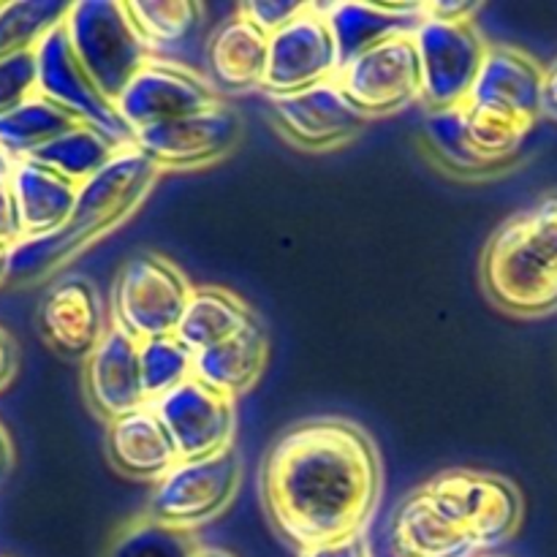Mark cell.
Wrapping results in <instances>:
<instances>
[{
  "label": "cell",
  "mask_w": 557,
  "mask_h": 557,
  "mask_svg": "<svg viewBox=\"0 0 557 557\" xmlns=\"http://www.w3.org/2000/svg\"><path fill=\"white\" fill-rule=\"evenodd\" d=\"M150 406L172 438L177 460L210 457L234 446L237 403L196 379H188Z\"/></svg>",
  "instance_id": "obj_14"
},
{
  "label": "cell",
  "mask_w": 557,
  "mask_h": 557,
  "mask_svg": "<svg viewBox=\"0 0 557 557\" xmlns=\"http://www.w3.org/2000/svg\"><path fill=\"white\" fill-rule=\"evenodd\" d=\"M422 493L451 525L476 544L482 557L509 544L525 517L520 487L498 473L455 468L422 484Z\"/></svg>",
  "instance_id": "obj_3"
},
{
  "label": "cell",
  "mask_w": 557,
  "mask_h": 557,
  "mask_svg": "<svg viewBox=\"0 0 557 557\" xmlns=\"http://www.w3.org/2000/svg\"><path fill=\"white\" fill-rule=\"evenodd\" d=\"M5 264H9V248L0 245V286L5 283Z\"/></svg>",
  "instance_id": "obj_43"
},
{
  "label": "cell",
  "mask_w": 557,
  "mask_h": 557,
  "mask_svg": "<svg viewBox=\"0 0 557 557\" xmlns=\"http://www.w3.org/2000/svg\"><path fill=\"white\" fill-rule=\"evenodd\" d=\"M103 449H107L109 466L136 482L152 484L177 462L172 438L150 403L107 422Z\"/></svg>",
  "instance_id": "obj_19"
},
{
  "label": "cell",
  "mask_w": 557,
  "mask_h": 557,
  "mask_svg": "<svg viewBox=\"0 0 557 557\" xmlns=\"http://www.w3.org/2000/svg\"><path fill=\"white\" fill-rule=\"evenodd\" d=\"M139 370L147 403L169 395L194 375V354L174 335L139 343Z\"/></svg>",
  "instance_id": "obj_33"
},
{
  "label": "cell",
  "mask_w": 557,
  "mask_h": 557,
  "mask_svg": "<svg viewBox=\"0 0 557 557\" xmlns=\"http://www.w3.org/2000/svg\"><path fill=\"white\" fill-rule=\"evenodd\" d=\"M9 190L20 218L22 237L60 232L71 221L79 185L60 177L52 169L30 161H14L9 172Z\"/></svg>",
  "instance_id": "obj_23"
},
{
  "label": "cell",
  "mask_w": 557,
  "mask_h": 557,
  "mask_svg": "<svg viewBox=\"0 0 557 557\" xmlns=\"http://www.w3.org/2000/svg\"><path fill=\"white\" fill-rule=\"evenodd\" d=\"M63 0H9L0 3V60L30 52L52 27L63 22Z\"/></svg>",
  "instance_id": "obj_30"
},
{
  "label": "cell",
  "mask_w": 557,
  "mask_h": 557,
  "mask_svg": "<svg viewBox=\"0 0 557 557\" xmlns=\"http://www.w3.org/2000/svg\"><path fill=\"white\" fill-rule=\"evenodd\" d=\"M270 36L234 11L207 38V79L218 92L261 90Z\"/></svg>",
  "instance_id": "obj_20"
},
{
  "label": "cell",
  "mask_w": 557,
  "mask_h": 557,
  "mask_svg": "<svg viewBox=\"0 0 557 557\" xmlns=\"http://www.w3.org/2000/svg\"><path fill=\"white\" fill-rule=\"evenodd\" d=\"M16 370H20V348L11 332L0 326V392L14 381Z\"/></svg>",
  "instance_id": "obj_38"
},
{
  "label": "cell",
  "mask_w": 557,
  "mask_h": 557,
  "mask_svg": "<svg viewBox=\"0 0 557 557\" xmlns=\"http://www.w3.org/2000/svg\"><path fill=\"white\" fill-rule=\"evenodd\" d=\"M386 539L395 557H482L476 544L430 504L422 487L392 511Z\"/></svg>",
  "instance_id": "obj_21"
},
{
  "label": "cell",
  "mask_w": 557,
  "mask_h": 557,
  "mask_svg": "<svg viewBox=\"0 0 557 557\" xmlns=\"http://www.w3.org/2000/svg\"><path fill=\"white\" fill-rule=\"evenodd\" d=\"M253 319L256 310L228 288L194 286L188 305H185L183 315L177 321L174 337L190 354H199L205 348H212L218 343H226L228 337L239 335Z\"/></svg>",
  "instance_id": "obj_25"
},
{
  "label": "cell",
  "mask_w": 557,
  "mask_h": 557,
  "mask_svg": "<svg viewBox=\"0 0 557 557\" xmlns=\"http://www.w3.org/2000/svg\"><path fill=\"white\" fill-rule=\"evenodd\" d=\"M36 96V60L30 52L0 60V114Z\"/></svg>",
  "instance_id": "obj_34"
},
{
  "label": "cell",
  "mask_w": 557,
  "mask_h": 557,
  "mask_svg": "<svg viewBox=\"0 0 557 557\" xmlns=\"http://www.w3.org/2000/svg\"><path fill=\"white\" fill-rule=\"evenodd\" d=\"M542 117H549L557 123V58L549 65H544Z\"/></svg>",
  "instance_id": "obj_40"
},
{
  "label": "cell",
  "mask_w": 557,
  "mask_h": 557,
  "mask_svg": "<svg viewBox=\"0 0 557 557\" xmlns=\"http://www.w3.org/2000/svg\"><path fill=\"white\" fill-rule=\"evenodd\" d=\"M411 41L422 71L419 101L428 109L462 107L487 52L476 22H446L424 14Z\"/></svg>",
  "instance_id": "obj_8"
},
{
  "label": "cell",
  "mask_w": 557,
  "mask_h": 557,
  "mask_svg": "<svg viewBox=\"0 0 557 557\" xmlns=\"http://www.w3.org/2000/svg\"><path fill=\"white\" fill-rule=\"evenodd\" d=\"M424 141H428L430 158L451 177L490 180L504 174L498 166L487 163L473 150L471 139H468L462 107L430 109L428 117H424Z\"/></svg>",
  "instance_id": "obj_26"
},
{
  "label": "cell",
  "mask_w": 557,
  "mask_h": 557,
  "mask_svg": "<svg viewBox=\"0 0 557 557\" xmlns=\"http://www.w3.org/2000/svg\"><path fill=\"white\" fill-rule=\"evenodd\" d=\"M82 392L103 422L147 406L139 370V343L109 326L103 341L82 362Z\"/></svg>",
  "instance_id": "obj_18"
},
{
  "label": "cell",
  "mask_w": 557,
  "mask_h": 557,
  "mask_svg": "<svg viewBox=\"0 0 557 557\" xmlns=\"http://www.w3.org/2000/svg\"><path fill=\"white\" fill-rule=\"evenodd\" d=\"M243 139V117L226 101L199 112L147 125L131 134V141L156 163L161 172H185L221 161Z\"/></svg>",
  "instance_id": "obj_9"
},
{
  "label": "cell",
  "mask_w": 557,
  "mask_h": 557,
  "mask_svg": "<svg viewBox=\"0 0 557 557\" xmlns=\"http://www.w3.org/2000/svg\"><path fill=\"white\" fill-rule=\"evenodd\" d=\"M79 253L65 228L36 237H20L9 245V264H5V283L14 286H30L41 283L60 272V267L69 264Z\"/></svg>",
  "instance_id": "obj_31"
},
{
  "label": "cell",
  "mask_w": 557,
  "mask_h": 557,
  "mask_svg": "<svg viewBox=\"0 0 557 557\" xmlns=\"http://www.w3.org/2000/svg\"><path fill=\"white\" fill-rule=\"evenodd\" d=\"M299 557H373V553H370L368 531H357L343 539H335V542L299 549Z\"/></svg>",
  "instance_id": "obj_36"
},
{
  "label": "cell",
  "mask_w": 557,
  "mask_h": 557,
  "mask_svg": "<svg viewBox=\"0 0 557 557\" xmlns=\"http://www.w3.org/2000/svg\"><path fill=\"white\" fill-rule=\"evenodd\" d=\"M243 479L237 449L196 460H177L150 487L145 515L177 531L194 533L228 509Z\"/></svg>",
  "instance_id": "obj_7"
},
{
  "label": "cell",
  "mask_w": 557,
  "mask_h": 557,
  "mask_svg": "<svg viewBox=\"0 0 557 557\" xmlns=\"http://www.w3.org/2000/svg\"><path fill=\"white\" fill-rule=\"evenodd\" d=\"M131 22L152 54L177 49L199 33L205 5L196 0H123Z\"/></svg>",
  "instance_id": "obj_28"
},
{
  "label": "cell",
  "mask_w": 557,
  "mask_h": 557,
  "mask_svg": "<svg viewBox=\"0 0 557 557\" xmlns=\"http://www.w3.org/2000/svg\"><path fill=\"white\" fill-rule=\"evenodd\" d=\"M305 9H308V3H283V0H245V3H239L237 14L245 16L250 25L259 27L261 33L272 36V33L281 30L286 22H292L297 14H302Z\"/></svg>",
  "instance_id": "obj_35"
},
{
  "label": "cell",
  "mask_w": 557,
  "mask_h": 557,
  "mask_svg": "<svg viewBox=\"0 0 557 557\" xmlns=\"http://www.w3.org/2000/svg\"><path fill=\"white\" fill-rule=\"evenodd\" d=\"M343 92L364 117H384L422 98V71L411 36H395L354 54L337 71Z\"/></svg>",
  "instance_id": "obj_11"
},
{
  "label": "cell",
  "mask_w": 557,
  "mask_h": 557,
  "mask_svg": "<svg viewBox=\"0 0 557 557\" xmlns=\"http://www.w3.org/2000/svg\"><path fill=\"white\" fill-rule=\"evenodd\" d=\"M74 123L76 120L71 114L36 92L20 107L0 114V152L11 163L25 161Z\"/></svg>",
  "instance_id": "obj_29"
},
{
  "label": "cell",
  "mask_w": 557,
  "mask_h": 557,
  "mask_svg": "<svg viewBox=\"0 0 557 557\" xmlns=\"http://www.w3.org/2000/svg\"><path fill=\"white\" fill-rule=\"evenodd\" d=\"M109 326V308L90 277H60L38 305V332L54 351L69 359L85 362Z\"/></svg>",
  "instance_id": "obj_17"
},
{
  "label": "cell",
  "mask_w": 557,
  "mask_h": 557,
  "mask_svg": "<svg viewBox=\"0 0 557 557\" xmlns=\"http://www.w3.org/2000/svg\"><path fill=\"white\" fill-rule=\"evenodd\" d=\"M482 288L517 319L557 313V190L506 218L482 250Z\"/></svg>",
  "instance_id": "obj_2"
},
{
  "label": "cell",
  "mask_w": 557,
  "mask_h": 557,
  "mask_svg": "<svg viewBox=\"0 0 557 557\" xmlns=\"http://www.w3.org/2000/svg\"><path fill=\"white\" fill-rule=\"evenodd\" d=\"M194 557H234L232 553H226V549H210V547H199L196 549Z\"/></svg>",
  "instance_id": "obj_42"
},
{
  "label": "cell",
  "mask_w": 557,
  "mask_h": 557,
  "mask_svg": "<svg viewBox=\"0 0 557 557\" xmlns=\"http://www.w3.org/2000/svg\"><path fill=\"white\" fill-rule=\"evenodd\" d=\"M341 71L335 38L319 3H308L302 14L275 30L267 44V71L261 82L264 96H286L319 82L335 79Z\"/></svg>",
  "instance_id": "obj_12"
},
{
  "label": "cell",
  "mask_w": 557,
  "mask_h": 557,
  "mask_svg": "<svg viewBox=\"0 0 557 557\" xmlns=\"http://www.w3.org/2000/svg\"><path fill=\"white\" fill-rule=\"evenodd\" d=\"M479 9V3H424V14L446 22H473Z\"/></svg>",
  "instance_id": "obj_39"
},
{
  "label": "cell",
  "mask_w": 557,
  "mask_h": 557,
  "mask_svg": "<svg viewBox=\"0 0 557 557\" xmlns=\"http://www.w3.org/2000/svg\"><path fill=\"white\" fill-rule=\"evenodd\" d=\"M11 468H14V446H11L9 433H5L3 424H0V484L9 479Z\"/></svg>",
  "instance_id": "obj_41"
},
{
  "label": "cell",
  "mask_w": 557,
  "mask_h": 557,
  "mask_svg": "<svg viewBox=\"0 0 557 557\" xmlns=\"http://www.w3.org/2000/svg\"><path fill=\"white\" fill-rule=\"evenodd\" d=\"M267 357H270V335L256 315L239 335L194 354V375L190 379L237 400L239 395L253 389L256 381L261 379Z\"/></svg>",
  "instance_id": "obj_24"
},
{
  "label": "cell",
  "mask_w": 557,
  "mask_h": 557,
  "mask_svg": "<svg viewBox=\"0 0 557 557\" xmlns=\"http://www.w3.org/2000/svg\"><path fill=\"white\" fill-rule=\"evenodd\" d=\"M33 60H36V92L54 107L63 109L65 114L76 120V123L96 125V128L107 131L117 141H131L128 131L120 125L117 114H114L112 103L98 92L87 71L76 60L74 49H71L69 36L63 30V22L47 33L41 41L33 49Z\"/></svg>",
  "instance_id": "obj_15"
},
{
  "label": "cell",
  "mask_w": 557,
  "mask_h": 557,
  "mask_svg": "<svg viewBox=\"0 0 557 557\" xmlns=\"http://www.w3.org/2000/svg\"><path fill=\"white\" fill-rule=\"evenodd\" d=\"M158 177L161 169L134 141L117 147L114 156L76 188L74 212L63 226L76 250L82 253L98 237L128 221L150 196Z\"/></svg>",
  "instance_id": "obj_6"
},
{
  "label": "cell",
  "mask_w": 557,
  "mask_h": 557,
  "mask_svg": "<svg viewBox=\"0 0 557 557\" xmlns=\"http://www.w3.org/2000/svg\"><path fill=\"white\" fill-rule=\"evenodd\" d=\"M22 237L20 218H16L14 199H11L9 183H0V245H14Z\"/></svg>",
  "instance_id": "obj_37"
},
{
  "label": "cell",
  "mask_w": 557,
  "mask_h": 557,
  "mask_svg": "<svg viewBox=\"0 0 557 557\" xmlns=\"http://www.w3.org/2000/svg\"><path fill=\"white\" fill-rule=\"evenodd\" d=\"M190 292L194 283L172 259L141 250L114 277L107 302L109 324L136 343L169 337L177 330Z\"/></svg>",
  "instance_id": "obj_5"
},
{
  "label": "cell",
  "mask_w": 557,
  "mask_h": 557,
  "mask_svg": "<svg viewBox=\"0 0 557 557\" xmlns=\"http://www.w3.org/2000/svg\"><path fill=\"white\" fill-rule=\"evenodd\" d=\"M71 49L109 103L152 58L123 0H74L63 16Z\"/></svg>",
  "instance_id": "obj_4"
},
{
  "label": "cell",
  "mask_w": 557,
  "mask_h": 557,
  "mask_svg": "<svg viewBox=\"0 0 557 557\" xmlns=\"http://www.w3.org/2000/svg\"><path fill=\"white\" fill-rule=\"evenodd\" d=\"M277 131L302 150H335L357 139L370 123L348 96L341 82L326 79L286 96H267Z\"/></svg>",
  "instance_id": "obj_13"
},
{
  "label": "cell",
  "mask_w": 557,
  "mask_h": 557,
  "mask_svg": "<svg viewBox=\"0 0 557 557\" xmlns=\"http://www.w3.org/2000/svg\"><path fill=\"white\" fill-rule=\"evenodd\" d=\"M196 549L199 542L194 533L177 531L141 515L114 533L107 557H194Z\"/></svg>",
  "instance_id": "obj_32"
},
{
  "label": "cell",
  "mask_w": 557,
  "mask_h": 557,
  "mask_svg": "<svg viewBox=\"0 0 557 557\" xmlns=\"http://www.w3.org/2000/svg\"><path fill=\"white\" fill-rule=\"evenodd\" d=\"M223 101L221 92L210 85L207 76L194 71L190 65L177 63L152 54L139 71L128 79L112 109L120 125L131 134L147 128V125L166 123V120L183 117V114L199 112Z\"/></svg>",
  "instance_id": "obj_10"
},
{
  "label": "cell",
  "mask_w": 557,
  "mask_h": 557,
  "mask_svg": "<svg viewBox=\"0 0 557 557\" xmlns=\"http://www.w3.org/2000/svg\"><path fill=\"white\" fill-rule=\"evenodd\" d=\"M261 506L297 549L364 531L379 509L384 462L351 419H305L283 430L261 460Z\"/></svg>",
  "instance_id": "obj_1"
},
{
  "label": "cell",
  "mask_w": 557,
  "mask_h": 557,
  "mask_svg": "<svg viewBox=\"0 0 557 557\" xmlns=\"http://www.w3.org/2000/svg\"><path fill=\"white\" fill-rule=\"evenodd\" d=\"M332 38H335L341 65L354 54L375 47L395 36H411L413 27L424 16V3H364V0H343V3L321 5Z\"/></svg>",
  "instance_id": "obj_22"
},
{
  "label": "cell",
  "mask_w": 557,
  "mask_h": 557,
  "mask_svg": "<svg viewBox=\"0 0 557 557\" xmlns=\"http://www.w3.org/2000/svg\"><path fill=\"white\" fill-rule=\"evenodd\" d=\"M544 65L511 44H487L466 103L533 131L542 120Z\"/></svg>",
  "instance_id": "obj_16"
},
{
  "label": "cell",
  "mask_w": 557,
  "mask_h": 557,
  "mask_svg": "<svg viewBox=\"0 0 557 557\" xmlns=\"http://www.w3.org/2000/svg\"><path fill=\"white\" fill-rule=\"evenodd\" d=\"M123 145L125 141H117L107 131L96 128V125L74 123L63 134L54 136L52 141H47L41 150L33 152L30 161L41 163V166L58 172L60 177L79 185L82 180L96 174L114 156V150Z\"/></svg>",
  "instance_id": "obj_27"
}]
</instances>
